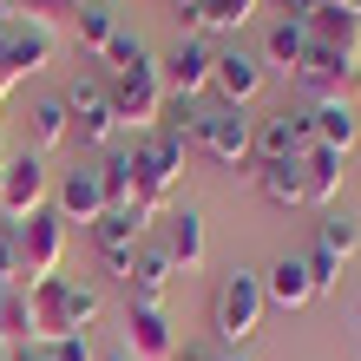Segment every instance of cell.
Instances as JSON below:
<instances>
[{
    "mask_svg": "<svg viewBox=\"0 0 361 361\" xmlns=\"http://www.w3.org/2000/svg\"><path fill=\"white\" fill-rule=\"evenodd\" d=\"M47 361H99L92 335H59V342H47Z\"/></svg>",
    "mask_w": 361,
    "mask_h": 361,
    "instance_id": "cell-35",
    "label": "cell"
},
{
    "mask_svg": "<svg viewBox=\"0 0 361 361\" xmlns=\"http://www.w3.org/2000/svg\"><path fill=\"white\" fill-rule=\"evenodd\" d=\"M7 361H47V342H27V348H13Z\"/></svg>",
    "mask_w": 361,
    "mask_h": 361,
    "instance_id": "cell-38",
    "label": "cell"
},
{
    "mask_svg": "<svg viewBox=\"0 0 361 361\" xmlns=\"http://www.w3.org/2000/svg\"><path fill=\"white\" fill-rule=\"evenodd\" d=\"M66 112H73V132L79 145H92V152H112L118 145V112H112V92H105V79H73L66 86Z\"/></svg>",
    "mask_w": 361,
    "mask_h": 361,
    "instance_id": "cell-7",
    "label": "cell"
},
{
    "mask_svg": "<svg viewBox=\"0 0 361 361\" xmlns=\"http://www.w3.org/2000/svg\"><path fill=\"white\" fill-rule=\"evenodd\" d=\"M171 361H217V355H204V348H184V355H171Z\"/></svg>",
    "mask_w": 361,
    "mask_h": 361,
    "instance_id": "cell-39",
    "label": "cell"
},
{
    "mask_svg": "<svg viewBox=\"0 0 361 361\" xmlns=\"http://www.w3.org/2000/svg\"><path fill=\"white\" fill-rule=\"evenodd\" d=\"M99 361H132V355H125V348H118V355H99Z\"/></svg>",
    "mask_w": 361,
    "mask_h": 361,
    "instance_id": "cell-43",
    "label": "cell"
},
{
    "mask_svg": "<svg viewBox=\"0 0 361 361\" xmlns=\"http://www.w3.org/2000/svg\"><path fill=\"white\" fill-rule=\"evenodd\" d=\"M302 27H309V47L342 53V59H361V20H355V13H342V7H329V0H322Z\"/></svg>",
    "mask_w": 361,
    "mask_h": 361,
    "instance_id": "cell-20",
    "label": "cell"
},
{
    "mask_svg": "<svg viewBox=\"0 0 361 361\" xmlns=\"http://www.w3.org/2000/svg\"><path fill=\"white\" fill-rule=\"evenodd\" d=\"M263 276H250V269H230L224 283H217V302H210V329L224 335L230 348H243L250 335L263 329Z\"/></svg>",
    "mask_w": 361,
    "mask_h": 361,
    "instance_id": "cell-3",
    "label": "cell"
},
{
    "mask_svg": "<svg viewBox=\"0 0 361 361\" xmlns=\"http://www.w3.org/2000/svg\"><path fill=\"white\" fill-rule=\"evenodd\" d=\"M47 197H53V178H47V164H39V152H13L7 164H0V224L7 230L39 217Z\"/></svg>",
    "mask_w": 361,
    "mask_h": 361,
    "instance_id": "cell-5",
    "label": "cell"
},
{
    "mask_svg": "<svg viewBox=\"0 0 361 361\" xmlns=\"http://www.w3.org/2000/svg\"><path fill=\"white\" fill-rule=\"evenodd\" d=\"M0 289H27V263H20V237H13V230L7 224H0Z\"/></svg>",
    "mask_w": 361,
    "mask_h": 361,
    "instance_id": "cell-31",
    "label": "cell"
},
{
    "mask_svg": "<svg viewBox=\"0 0 361 361\" xmlns=\"http://www.w3.org/2000/svg\"><path fill=\"white\" fill-rule=\"evenodd\" d=\"M171 257H164V243H138L132 257V276H125V289H132L138 309H164V289H171Z\"/></svg>",
    "mask_w": 361,
    "mask_h": 361,
    "instance_id": "cell-16",
    "label": "cell"
},
{
    "mask_svg": "<svg viewBox=\"0 0 361 361\" xmlns=\"http://www.w3.org/2000/svg\"><path fill=\"white\" fill-rule=\"evenodd\" d=\"M53 210H59V224H99L105 217L99 171H66V178L53 184Z\"/></svg>",
    "mask_w": 361,
    "mask_h": 361,
    "instance_id": "cell-18",
    "label": "cell"
},
{
    "mask_svg": "<svg viewBox=\"0 0 361 361\" xmlns=\"http://www.w3.org/2000/svg\"><path fill=\"white\" fill-rule=\"evenodd\" d=\"M99 315H105V295H99L92 283H73V329L86 335V329L99 322Z\"/></svg>",
    "mask_w": 361,
    "mask_h": 361,
    "instance_id": "cell-33",
    "label": "cell"
},
{
    "mask_svg": "<svg viewBox=\"0 0 361 361\" xmlns=\"http://www.w3.org/2000/svg\"><path fill=\"white\" fill-rule=\"evenodd\" d=\"M257 7L263 0H204V33H237V27H250V20H257Z\"/></svg>",
    "mask_w": 361,
    "mask_h": 361,
    "instance_id": "cell-29",
    "label": "cell"
},
{
    "mask_svg": "<svg viewBox=\"0 0 361 361\" xmlns=\"http://www.w3.org/2000/svg\"><path fill=\"white\" fill-rule=\"evenodd\" d=\"M184 164H190V145L164 138V132L132 145V204L145 210V217H164V210H171L178 184H184Z\"/></svg>",
    "mask_w": 361,
    "mask_h": 361,
    "instance_id": "cell-1",
    "label": "cell"
},
{
    "mask_svg": "<svg viewBox=\"0 0 361 361\" xmlns=\"http://www.w3.org/2000/svg\"><path fill=\"white\" fill-rule=\"evenodd\" d=\"M27 302H33V342L79 335V329H73V276H47V283H33Z\"/></svg>",
    "mask_w": 361,
    "mask_h": 361,
    "instance_id": "cell-13",
    "label": "cell"
},
{
    "mask_svg": "<svg viewBox=\"0 0 361 361\" xmlns=\"http://www.w3.org/2000/svg\"><path fill=\"white\" fill-rule=\"evenodd\" d=\"M13 237H20V263H27V289L47 283V276H59V263H66V224H59L53 204L39 210V217H27Z\"/></svg>",
    "mask_w": 361,
    "mask_h": 361,
    "instance_id": "cell-8",
    "label": "cell"
},
{
    "mask_svg": "<svg viewBox=\"0 0 361 361\" xmlns=\"http://www.w3.org/2000/svg\"><path fill=\"white\" fill-rule=\"evenodd\" d=\"M329 7H342V13H355V20H361V0H329Z\"/></svg>",
    "mask_w": 361,
    "mask_h": 361,
    "instance_id": "cell-40",
    "label": "cell"
},
{
    "mask_svg": "<svg viewBox=\"0 0 361 361\" xmlns=\"http://www.w3.org/2000/svg\"><path fill=\"white\" fill-rule=\"evenodd\" d=\"M138 53H152V47H145V39H138V33H125V27H118V33H112V47H105L99 59H105V66H112V73H125V66H132V59H138Z\"/></svg>",
    "mask_w": 361,
    "mask_h": 361,
    "instance_id": "cell-34",
    "label": "cell"
},
{
    "mask_svg": "<svg viewBox=\"0 0 361 361\" xmlns=\"http://www.w3.org/2000/svg\"><path fill=\"white\" fill-rule=\"evenodd\" d=\"M302 59H309V27H302V20H276L269 39H263V66H283L295 79V73H302Z\"/></svg>",
    "mask_w": 361,
    "mask_h": 361,
    "instance_id": "cell-23",
    "label": "cell"
},
{
    "mask_svg": "<svg viewBox=\"0 0 361 361\" xmlns=\"http://www.w3.org/2000/svg\"><path fill=\"white\" fill-rule=\"evenodd\" d=\"M105 92H112L118 125H132V132H152V125L164 118V79H158V59L152 53H138L125 73H112Z\"/></svg>",
    "mask_w": 361,
    "mask_h": 361,
    "instance_id": "cell-2",
    "label": "cell"
},
{
    "mask_svg": "<svg viewBox=\"0 0 361 361\" xmlns=\"http://www.w3.org/2000/svg\"><path fill=\"white\" fill-rule=\"evenodd\" d=\"M309 118L302 112H276V118H257V164H302L309 158Z\"/></svg>",
    "mask_w": 361,
    "mask_h": 361,
    "instance_id": "cell-12",
    "label": "cell"
},
{
    "mask_svg": "<svg viewBox=\"0 0 361 361\" xmlns=\"http://www.w3.org/2000/svg\"><path fill=\"white\" fill-rule=\"evenodd\" d=\"M197 152L210 164H224V171H237V164L257 158V118L237 112V105H204V125H197Z\"/></svg>",
    "mask_w": 361,
    "mask_h": 361,
    "instance_id": "cell-4",
    "label": "cell"
},
{
    "mask_svg": "<svg viewBox=\"0 0 361 361\" xmlns=\"http://www.w3.org/2000/svg\"><path fill=\"white\" fill-rule=\"evenodd\" d=\"M125 355H132V361H171L178 355L164 309H138L132 302V315H125Z\"/></svg>",
    "mask_w": 361,
    "mask_h": 361,
    "instance_id": "cell-17",
    "label": "cell"
},
{
    "mask_svg": "<svg viewBox=\"0 0 361 361\" xmlns=\"http://www.w3.org/2000/svg\"><path fill=\"white\" fill-rule=\"evenodd\" d=\"M342 164H348V158L309 145V158H302V197H309V204H335V190H342Z\"/></svg>",
    "mask_w": 361,
    "mask_h": 361,
    "instance_id": "cell-25",
    "label": "cell"
},
{
    "mask_svg": "<svg viewBox=\"0 0 361 361\" xmlns=\"http://www.w3.org/2000/svg\"><path fill=\"white\" fill-rule=\"evenodd\" d=\"M210 92H217V105L250 112V99L263 92V59H250V53H217V66H210Z\"/></svg>",
    "mask_w": 361,
    "mask_h": 361,
    "instance_id": "cell-14",
    "label": "cell"
},
{
    "mask_svg": "<svg viewBox=\"0 0 361 361\" xmlns=\"http://www.w3.org/2000/svg\"><path fill=\"white\" fill-rule=\"evenodd\" d=\"M355 322H361V302H355Z\"/></svg>",
    "mask_w": 361,
    "mask_h": 361,
    "instance_id": "cell-47",
    "label": "cell"
},
{
    "mask_svg": "<svg viewBox=\"0 0 361 361\" xmlns=\"http://www.w3.org/2000/svg\"><path fill=\"white\" fill-rule=\"evenodd\" d=\"M217 361H250V355H243V348H230V355H217Z\"/></svg>",
    "mask_w": 361,
    "mask_h": 361,
    "instance_id": "cell-41",
    "label": "cell"
},
{
    "mask_svg": "<svg viewBox=\"0 0 361 361\" xmlns=\"http://www.w3.org/2000/svg\"><path fill=\"white\" fill-rule=\"evenodd\" d=\"M7 355H13V348H7V342H0V361H7Z\"/></svg>",
    "mask_w": 361,
    "mask_h": 361,
    "instance_id": "cell-46",
    "label": "cell"
},
{
    "mask_svg": "<svg viewBox=\"0 0 361 361\" xmlns=\"http://www.w3.org/2000/svg\"><path fill=\"white\" fill-rule=\"evenodd\" d=\"M276 7H283V13H289V20H309V13H315V7H322V0H276Z\"/></svg>",
    "mask_w": 361,
    "mask_h": 361,
    "instance_id": "cell-37",
    "label": "cell"
},
{
    "mask_svg": "<svg viewBox=\"0 0 361 361\" xmlns=\"http://www.w3.org/2000/svg\"><path fill=\"white\" fill-rule=\"evenodd\" d=\"M302 263H309V283H315V295H329L335 283H342V269H335L329 257H302Z\"/></svg>",
    "mask_w": 361,
    "mask_h": 361,
    "instance_id": "cell-36",
    "label": "cell"
},
{
    "mask_svg": "<svg viewBox=\"0 0 361 361\" xmlns=\"http://www.w3.org/2000/svg\"><path fill=\"white\" fill-rule=\"evenodd\" d=\"M0 342H7V348L33 342V302H27V289H13L7 302H0Z\"/></svg>",
    "mask_w": 361,
    "mask_h": 361,
    "instance_id": "cell-30",
    "label": "cell"
},
{
    "mask_svg": "<svg viewBox=\"0 0 361 361\" xmlns=\"http://www.w3.org/2000/svg\"><path fill=\"white\" fill-rule=\"evenodd\" d=\"M210 66H217V53H210L204 39H178V47L158 59L164 99H204L210 92Z\"/></svg>",
    "mask_w": 361,
    "mask_h": 361,
    "instance_id": "cell-10",
    "label": "cell"
},
{
    "mask_svg": "<svg viewBox=\"0 0 361 361\" xmlns=\"http://www.w3.org/2000/svg\"><path fill=\"white\" fill-rule=\"evenodd\" d=\"M309 138L322 145V152H335V158H348L355 152V138H361V118H355V105L348 99H322V105H309Z\"/></svg>",
    "mask_w": 361,
    "mask_h": 361,
    "instance_id": "cell-15",
    "label": "cell"
},
{
    "mask_svg": "<svg viewBox=\"0 0 361 361\" xmlns=\"http://www.w3.org/2000/svg\"><path fill=\"white\" fill-rule=\"evenodd\" d=\"M66 138H73L66 99H33V112H27V145H33V152H53V145H66Z\"/></svg>",
    "mask_w": 361,
    "mask_h": 361,
    "instance_id": "cell-24",
    "label": "cell"
},
{
    "mask_svg": "<svg viewBox=\"0 0 361 361\" xmlns=\"http://www.w3.org/2000/svg\"><path fill=\"white\" fill-rule=\"evenodd\" d=\"M53 53H59V33L33 27V20H13V27L0 33V99H7L20 79L47 73V66H53Z\"/></svg>",
    "mask_w": 361,
    "mask_h": 361,
    "instance_id": "cell-6",
    "label": "cell"
},
{
    "mask_svg": "<svg viewBox=\"0 0 361 361\" xmlns=\"http://www.w3.org/2000/svg\"><path fill=\"white\" fill-rule=\"evenodd\" d=\"M257 190L276 204V210H302V164H257Z\"/></svg>",
    "mask_w": 361,
    "mask_h": 361,
    "instance_id": "cell-26",
    "label": "cell"
},
{
    "mask_svg": "<svg viewBox=\"0 0 361 361\" xmlns=\"http://www.w3.org/2000/svg\"><path fill=\"white\" fill-rule=\"evenodd\" d=\"M7 158H13V152H7V138H0V164H7Z\"/></svg>",
    "mask_w": 361,
    "mask_h": 361,
    "instance_id": "cell-44",
    "label": "cell"
},
{
    "mask_svg": "<svg viewBox=\"0 0 361 361\" xmlns=\"http://www.w3.org/2000/svg\"><path fill=\"white\" fill-rule=\"evenodd\" d=\"M178 7H204V0H178Z\"/></svg>",
    "mask_w": 361,
    "mask_h": 361,
    "instance_id": "cell-45",
    "label": "cell"
},
{
    "mask_svg": "<svg viewBox=\"0 0 361 361\" xmlns=\"http://www.w3.org/2000/svg\"><path fill=\"white\" fill-rule=\"evenodd\" d=\"M295 86H302L315 105H322V99H348V92L361 86V59H342V53H322V47H309L302 73H295Z\"/></svg>",
    "mask_w": 361,
    "mask_h": 361,
    "instance_id": "cell-11",
    "label": "cell"
},
{
    "mask_svg": "<svg viewBox=\"0 0 361 361\" xmlns=\"http://www.w3.org/2000/svg\"><path fill=\"white\" fill-rule=\"evenodd\" d=\"M0 302H7V289H0Z\"/></svg>",
    "mask_w": 361,
    "mask_h": 361,
    "instance_id": "cell-48",
    "label": "cell"
},
{
    "mask_svg": "<svg viewBox=\"0 0 361 361\" xmlns=\"http://www.w3.org/2000/svg\"><path fill=\"white\" fill-rule=\"evenodd\" d=\"M145 230H152V217L132 204V210H105V217L92 224V243H99V263L105 276H132V257H138V243H145Z\"/></svg>",
    "mask_w": 361,
    "mask_h": 361,
    "instance_id": "cell-9",
    "label": "cell"
},
{
    "mask_svg": "<svg viewBox=\"0 0 361 361\" xmlns=\"http://www.w3.org/2000/svg\"><path fill=\"white\" fill-rule=\"evenodd\" d=\"M112 33H118V13L112 7H79V20H73V47L79 53H105Z\"/></svg>",
    "mask_w": 361,
    "mask_h": 361,
    "instance_id": "cell-27",
    "label": "cell"
},
{
    "mask_svg": "<svg viewBox=\"0 0 361 361\" xmlns=\"http://www.w3.org/2000/svg\"><path fill=\"white\" fill-rule=\"evenodd\" d=\"M164 257H171V269H184V276L210 257V237H204L197 210H171V217H164Z\"/></svg>",
    "mask_w": 361,
    "mask_h": 361,
    "instance_id": "cell-21",
    "label": "cell"
},
{
    "mask_svg": "<svg viewBox=\"0 0 361 361\" xmlns=\"http://www.w3.org/2000/svg\"><path fill=\"white\" fill-rule=\"evenodd\" d=\"M361 250V224L348 217V210H329L322 224H315V243H309V257H329L335 269H342L348 257Z\"/></svg>",
    "mask_w": 361,
    "mask_h": 361,
    "instance_id": "cell-22",
    "label": "cell"
},
{
    "mask_svg": "<svg viewBox=\"0 0 361 361\" xmlns=\"http://www.w3.org/2000/svg\"><path fill=\"white\" fill-rule=\"evenodd\" d=\"M79 7H118V0H79Z\"/></svg>",
    "mask_w": 361,
    "mask_h": 361,
    "instance_id": "cell-42",
    "label": "cell"
},
{
    "mask_svg": "<svg viewBox=\"0 0 361 361\" xmlns=\"http://www.w3.org/2000/svg\"><path fill=\"white\" fill-rule=\"evenodd\" d=\"M99 190H105V210H132V152H105Z\"/></svg>",
    "mask_w": 361,
    "mask_h": 361,
    "instance_id": "cell-28",
    "label": "cell"
},
{
    "mask_svg": "<svg viewBox=\"0 0 361 361\" xmlns=\"http://www.w3.org/2000/svg\"><path fill=\"white\" fill-rule=\"evenodd\" d=\"M20 20H33V27L59 33V20H79V0H27V7H20Z\"/></svg>",
    "mask_w": 361,
    "mask_h": 361,
    "instance_id": "cell-32",
    "label": "cell"
},
{
    "mask_svg": "<svg viewBox=\"0 0 361 361\" xmlns=\"http://www.w3.org/2000/svg\"><path fill=\"white\" fill-rule=\"evenodd\" d=\"M263 302H269V309H309V302H315L309 263H302V257H276V263L263 269Z\"/></svg>",
    "mask_w": 361,
    "mask_h": 361,
    "instance_id": "cell-19",
    "label": "cell"
}]
</instances>
